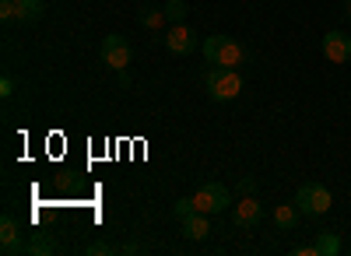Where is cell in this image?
Wrapping results in <instances>:
<instances>
[{
    "label": "cell",
    "instance_id": "4",
    "mask_svg": "<svg viewBox=\"0 0 351 256\" xmlns=\"http://www.w3.org/2000/svg\"><path fill=\"white\" fill-rule=\"evenodd\" d=\"M190 201H193V211H200V214H218V211L232 207V193L221 183H204L193 190Z\"/></svg>",
    "mask_w": 351,
    "mask_h": 256
},
{
    "label": "cell",
    "instance_id": "13",
    "mask_svg": "<svg viewBox=\"0 0 351 256\" xmlns=\"http://www.w3.org/2000/svg\"><path fill=\"white\" fill-rule=\"evenodd\" d=\"M316 253H319V256H337V253H341V235L324 232V235L316 239Z\"/></svg>",
    "mask_w": 351,
    "mask_h": 256
},
{
    "label": "cell",
    "instance_id": "20",
    "mask_svg": "<svg viewBox=\"0 0 351 256\" xmlns=\"http://www.w3.org/2000/svg\"><path fill=\"white\" fill-rule=\"evenodd\" d=\"M109 253H112L109 242H92V246H88V256H109Z\"/></svg>",
    "mask_w": 351,
    "mask_h": 256
},
{
    "label": "cell",
    "instance_id": "16",
    "mask_svg": "<svg viewBox=\"0 0 351 256\" xmlns=\"http://www.w3.org/2000/svg\"><path fill=\"white\" fill-rule=\"evenodd\" d=\"M162 21H165V11L162 8H144L141 11V25L144 28H162Z\"/></svg>",
    "mask_w": 351,
    "mask_h": 256
},
{
    "label": "cell",
    "instance_id": "8",
    "mask_svg": "<svg viewBox=\"0 0 351 256\" xmlns=\"http://www.w3.org/2000/svg\"><path fill=\"white\" fill-rule=\"evenodd\" d=\"M324 56L330 64H348L351 60V36L348 32H327L324 36Z\"/></svg>",
    "mask_w": 351,
    "mask_h": 256
},
{
    "label": "cell",
    "instance_id": "10",
    "mask_svg": "<svg viewBox=\"0 0 351 256\" xmlns=\"http://www.w3.org/2000/svg\"><path fill=\"white\" fill-rule=\"evenodd\" d=\"M183 235H186V239H193V242L211 239V214L193 211L190 218H183Z\"/></svg>",
    "mask_w": 351,
    "mask_h": 256
},
{
    "label": "cell",
    "instance_id": "2",
    "mask_svg": "<svg viewBox=\"0 0 351 256\" xmlns=\"http://www.w3.org/2000/svg\"><path fill=\"white\" fill-rule=\"evenodd\" d=\"M204 88H208L215 102H232L243 92V74L239 67H211L208 77H204Z\"/></svg>",
    "mask_w": 351,
    "mask_h": 256
},
{
    "label": "cell",
    "instance_id": "17",
    "mask_svg": "<svg viewBox=\"0 0 351 256\" xmlns=\"http://www.w3.org/2000/svg\"><path fill=\"white\" fill-rule=\"evenodd\" d=\"M18 18V0H0V21Z\"/></svg>",
    "mask_w": 351,
    "mask_h": 256
},
{
    "label": "cell",
    "instance_id": "23",
    "mask_svg": "<svg viewBox=\"0 0 351 256\" xmlns=\"http://www.w3.org/2000/svg\"><path fill=\"white\" fill-rule=\"evenodd\" d=\"M344 8H348V14H351V0H344Z\"/></svg>",
    "mask_w": 351,
    "mask_h": 256
},
{
    "label": "cell",
    "instance_id": "21",
    "mask_svg": "<svg viewBox=\"0 0 351 256\" xmlns=\"http://www.w3.org/2000/svg\"><path fill=\"white\" fill-rule=\"evenodd\" d=\"M0 95H4V99L14 95V81H11V77H0Z\"/></svg>",
    "mask_w": 351,
    "mask_h": 256
},
{
    "label": "cell",
    "instance_id": "15",
    "mask_svg": "<svg viewBox=\"0 0 351 256\" xmlns=\"http://www.w3.org/2000/svg\"><path fill=\"white\" fill-rule=\"evenodd\" d=\"M162 11H165V21H172V25H180L186 18V4H183V0H169Z\"/></svg>",
    "mask_w": 351,
    "mask_h": 256
},
{
    "label": "cell",
    "instance_id": "11",
    "mask_svg": "<svg viewBox=\"0 0 351 256\" xmlns=\"http://www.w3.org/2000/svg\"><path fill=\"white\" fill-rule=\"evenodd\" d=\"M299 207L295 204H281V207H274V229H281V232H291L299 225Z\"/></svg>",
    "mask_w": 351,
    "mask_h": 256
},
{
    "label": "cell",
    "instance_id": "5",
    "mask_svg": "<svg viewBox=\"0 0 351 256\" xmlns=\"http://www.w3.org/2000/svg\"><path fill=\"white\" fill-rule=\"evenodd\" d=\"M99 56H102V64L112 67V71H127L130 60H134V46L123 39V36H106L102 46H99Z\"/></svg>",
    "mask_w": 351,
    "mask_h": 256
},
{
    "label": "cell",
    "instance_id": "3",
    "mask_svg": "<svg viewBox=\"0 0 351 256\" xmlns=\"http://www.w3.org/2000/svg\"><path fill=\"white\" fill-rule=\"evenodd\" d=\"M334 204V196L324 183H302L299 193H295V207L306 214V218H319V214H327Z\"/></svg>",
    "mask_w": 351,
    "mask_h": 256
},
{
    "label": "cell",
    "instance_id": "14",
    "mask_svg": "<svg viewBox=\"0 0 351 256\" xmlns=\"http://www.w3.org/2000/svg\"><path fill=\"white\" fill-rule=\"evenodd\" d=\"M25 253L28 256H53L56 253V242L53 239H32V242H25Z\"/></svg>",
    "mask_w": 351,
    "mask_h": 256
},
{
    "label": "cell",
    "instance_id": "9",
    "mask_svg": "<svg viewBox=\"0 0 351 256\" xmlns=\"http://www.w3.org/2000/svg\"><path fill=\"white\" fill-rule=\"evenodd\" d=\"M0 249H4L8 256H14V253L25 249V246H21V229H18L14 214H4V218H0Z\"/></svg>",
    "mask_w": 351,
    "mask_h": 256
},
{
    "label": "cell",
    "instance_id": "6",
    "mask_svg": "<svg viewBox=\"0 0 351 256\" xmlns=\"http://www.w3.org/2000/svg\"><path fill=\"white\" fill-rule=\"evenodd\" d=\"M165 49L176 53V56H190L197 49V36H193V28L190 25H172L169 32H165Z\"/></svg>",
    "mask_w": 351,
    "mask_h": 256
},
{
    "label": "cell",
    "instance_id": "18",
    "mask_svg": "<svg viewBox=\"0 0 351 256\" xmlns=\"http://www.w3.org/2000/svg\"><path fill=\"white\" fill-rule=\"evenodd\" d=\"M172 214L180 218V221H183V218H190V214H193V201H190V196H183V201H176V211H172Z\"/></svg>",
    "mask_w": 351,
    "mask_h": 256
},
{
    "label": "cell",
    "instance_id": "22",
    "mask_svg": "<svg viewBox=\"0 0 351 256\" xmlns=\"http://www.w3.org/2000/svg\"><path fill=\"white\" fill-rule=\"evenodd\" d=\"M291 253H295V256H319V253H316V242H313V246H295Z\"/></svg>",
    "mask_w": 351,
    "mask_h": 256
},
{
    "label": "cell",
    "instance_id": "19",
    "mask_svg": "<svg viewBox=\"0 0 351 256\" xmlns=\"http://www.w3.org/2000/svg\"><path fill=\"white\" fill-rule=\"evenodd\" d=\"M236 193H239V196H253V193H256V183H253V179L246 176V179H239V186H236Z\"/></svg>",
    "mask_w": 351,
    "mask_h": 256
},
{
    "label": "cell",
    "instance_id": "7",
    "mask_svg": "<svg viewBox=\"0 0 351 256\" xmlns=\"http://www.w3.org/2000/svg\"><path fill=\"white\" fill-rule=\"evenodd\" d=\"M263 204L256 201V193L253 196H239V204H236V211H232V221L239 225V229H253V225H260L263 221Z\"/></svg>",
    "mask_w": 351,
    "mask_h": 256
},
{
    "label": "cell",
    "instance_id": "12",
    "mask_svg": "<svg viewBox=\"0 0 351 256\" xmlns=\"http://www.w3.org/2000/svg\"><path fill=\"white\" fill-rule=\"evenodd\" d=\"M46 14V0H18V21L36 25Z\"/></svg>",
    "mask_w": 351,
    "mask_h": 256
},
{
    "label": "cell",
    "instance_id": "1",
    "mask_svg": "<svg viewBox=\"0 0 351 256\" xmlns=\"http://www.w3.org/2000/svg\"><path fill=\"white\" fill-rule=\"evenodd\" d=\"M200 53L204 60H208V67H243L250 60V53L243 42H236L232 36H211L200 42Z\"/></svg>",
    "mask_w": 351,
    "mask_h": 256
}]
</instances>
